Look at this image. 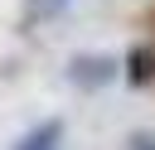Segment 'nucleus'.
Returning <instances> with one entry per match:
<instances>
[{"mask_svg":"<svg viewBox=\"0 0 155 150\" xmlns=\"http://www.w3.org/2000/svg\"><path fill=\"white\" fill-rule=\"evenodd\" d=\"M58 140H63V121H44V126L29 131L15 150H58Z\"/></svg>","mask_w":155,"mask_h":150,"instance_id":"f03ea898","label":"nucleus"},{"mask_svg":"<svg viewBox=\"0 0 155 150\" xmlns=\"http://www.w3.org/2000/svg\"><path fill=\"white\" fill-rule=\"evenodd\" d=\"M126 77H131L136 87H145V82L155 77V53H150V48H131V58H126Z\"/></svg>","mask_w":155,"mask_h":150,"instance_id":"7ed1b4c3","label":"nucleus"},{"mask_svg":"<svg viewBox=\"0 0 155 150\" xmlns=\"http://www.w3.org/2000/svg\"><path fill=\"white\" fill-rule=\"evenodd\" d=\"M68 77L78 82V87H107L111 77H116V63L111 58H102V53H82V58H73V68H68Z\"/></svg>","mask_w":155,"mask_h":150,"instance_id":"f257e3e1","label":"nucleus"},{"mask_svg":"<svg viewBox=\"0 0 155 150\" xmlns=\"http://www.w3.org/2000/svg\"><path fill=\"white\" fill-rule=\"evenodd\" d=\"M29 5H39V10H44V5H63V0H29Z\"/></svg>","mask_w":155,"mask_h":150,"instance_id":"39448f33","label":"nucleus"},{"mask_svg":"<svg viewBox=\"0 0 155 150\" xmlns=\"http://www.w3.org/2000/svg\"><path fill=\"white\" fill-rule=\"evenodd\" d=\"M131 150H155V135H145V131H136V135H131Z\"/></svg>","mask_w":155,"mask_h":150,"instance_id":"20e7f679","label":"nucleus"}]
</instances>
